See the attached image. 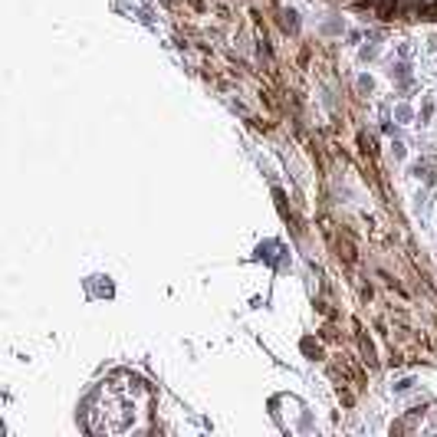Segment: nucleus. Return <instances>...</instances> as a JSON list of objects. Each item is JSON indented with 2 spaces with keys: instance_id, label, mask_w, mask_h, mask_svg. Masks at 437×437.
Returning a JSON list of instances; mask_svg holds the SVG:
<instances>
[{
  "instance_id": "7ed1b4c3",
  "label": "nucleus",
  "mask_w": 437,
  "mask_h": 437,
  "mask_svg": "<svg viewBox=\"0 0 437 437\" xmlns=\"http://www.w3.org/2000/svg\"><path fill=\"white\" fill-rule=\"evenodd\" d=\"M362 352H365V362H368V365H375V345H372L365 335H362Z\"/></svg>"
},
{
  "instance_id": "20e7f679",
  "label": "nucleus",
  "mask_w": 437,
  "mask_h": 437,
  "mask_svg": "<svg viewBox=\"0 0 437 437\" xmlns=\"http://www.w3.org/2000/svg\"><path fill=\"white\" fill-rule=\"evenodd\" d=\"M414 385V381L411 378H405V381H398V385H394V388H398V391H408V388H411Z\"/></svg>"
},
{
  "instance_id": "f03ea898",
  "label": "nucleus",
  "mask_w": 437,
  "mask_h": 437,
  "mask_svg": "<svg viewBox=\"0 0 437 437\" xmlns=\"http://www.w3.org/2000/svg\"><path fill=\"white\" fill-rule=\"evenodd\" d=\"M394 10H398V0H375V13H378L381 20H391Z\"/></svg>"
},
{
  "instance_id": "f257e3e1",
  "label": "nucleus",
  "mask_w": 437,
  "mask_h": 437,
  "mask_svg": "<svg viewBox=\"0 0 437 437\" xmlns=\"http://www.w3.org/2000/svg\"><path fill=\"white\" fill-rule=\"evenodd\" d=\"M335 250H339V260H342V263H349V266H355V263H358L355 244H352L349 237H339V240H335Z\"/></svg>"
}]
</instances>
